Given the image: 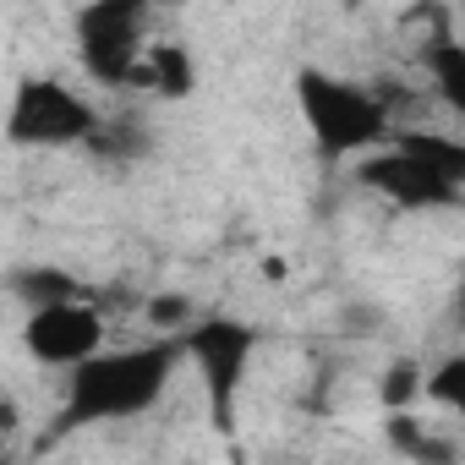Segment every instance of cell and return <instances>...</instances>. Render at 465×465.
<instances>
[{
	"instance_id": "6da1fadb",
	"label": "cell",
	"mask_w": 465,
	"mask_h": 465,
	"mask_svg": "<svg viewBox=\"0 0 465 465\" xmlns=\"http://www.w3.org/2000/svg\"><path fill=\"white\" fill-rule=\"evenodd\" d=\"M181 361H186L181 340H143V345H126V351H99L94 361H83L61 383V411L50 421V443H61L72 432H88V427L148 416L164 400Z\"/></svg>"
},
{
	"instance_id": "7a4b0ae2",
	"label": "cell",
	"mask_w": 465,
	"mask_h": 465,
	"mask_svg": "<svg viewBox=\"0 0 465 465\" xmlns=\"http://www.w3.org/2000/svg\"><path fill=\"white\" fill-rule=\"evenodd\" d=\"M291 88H296V110L323 164H361L367 153L389 148L394 115L372 83L340 77L329 66H296Z\"/></svg>"
},
{
	"instance_id": "3957f363",
	"label": "cell",
	"mask_w": 465,
	"mask_h": 465,
	"mask_svg": "<svg viewBox=\"0 0 465 465\" xmlns=\"http://www.w3.org/2000/svg\"><path fill=\"white\" fill-rule=\"evenodd\" d=\"M258 345H263L258 323L230 318V312H208L181 334V351H186V361L203 383L208 421H213L219 438H236V427H242V389H247Z\"/></svg>"
},
{
	"instance_id": "277c9868",
	"label": "cell",
	"mask_w": 465,
	"mask_h": 465,
	"mask_svg": "<svg viewBox=\"0 0 465 465\" xmlns=\"http://www.w3.org/2000/svg\"><path fill=\"white\" fill-rule=\"evenodd\" d=\"M77 66L99 88H137L148 61V6L143 0H94L72 17Z\"/></svg>"
},
{
	"instance_id": "5b68a950",
	"label": "cell",
	"mask_w": 465,
	"mask_h": 465,
	"mask_svg": "<svg viewBox=\"0 0 465 465\" xmlns=\"http://www.w3.org/2000/svg\"><path fill=\"white\" fill-rule=\"evenodd\" d=\"M104 115L94 99L66 88L61 77H23L6 110V143L12 148H88L99 137Z\"/></svg>"
},
{
	"instance_id": "8992f818",
	"label": "cell",
	"mask_w": 465,
	"mask_h": 465,
	"mask_svg": "<svg viewBox=\"0 0 465 465\" xmlns=\"http://www.w3.org/2000/svg\"><path fill=\"white\" fill-rule=\"evenodd\" d=\"M110 340V323L94 302H72V307H45V312H28L23 318V351L34 367L45 372H61L72 378L83 361H94Z\"/></svg>"
},
{
	"instance_id": "52a82bcc",
	"label": "cell",
	"mask_w": 465,
	"mask_h": 465,
	"mask_svg": "<svg viewBox=\"0 0 465 465\" xmlns=\"http://www.w3.org/2000/svg\"><path fill=\"white\" fill-rule=\"evenodd\" d=\"M356 181L372 192V197H383L389 208H400V213H438V208H460L465 203V192L460 186H449L443 175H432L427 164H416L405 148H378V153H367L361 164H356Z\"/></svg>"
},
{
	"instance_id": "ba28073f",
	"label": "cell",
	"mask_w": 465,
	"mask_h": 465,
	"mask_svg": "<svg viewBox=\"0 0 465 465\" xmlns=\"http://www.w3.org/2000/svg\"><path fill=\"white\" fill-rule=\"evenodd\" d=\"M6 291H12V302H17L23 312L94 302V291H88L72 269H61V263H23V269H12V274H6Z\"/></svg>"
},
{
	"instance_id": "9c48e42d",
	"label": "cell",
	"mask_w": 465,
	"mask_h": 465,
	"mask_svg": "<svg viewBox=\"0 0 465 465\" xmlns=\"http://www.w3.org/2000/svg\"><path fill=\"white\" fill-rule=\"evenodd\" d=\"M383 438H389V449H394L405 465H460V443H454L449 432L427 427L416 411L389 416V421H383Z\"/></svg>"
},
{
	"instance_id": "30bf717a",
	"label": "cell",
	"mask_w": 465,
	"mask_h": 465,
	"mask_svg": "<svg viewBox=\"0 0 465 465\" xmlns=\"http://www.w3.org/2000/svg\"><path fill=\"white\" fill-rule=\"evenodd\" d=\"M389 143L405 148L416 164H427L432 175H443L449 186L465 192V137H454V132H432V126H394Z\"/></svg>"
},
{
	"instance_id": "8fae6325",
	"label": "cell",
	"mask_w": 465,
	"mask_h": 465,
	"mask_svg": "<svg viewBox=\"0 0 465 465\" xmlns=\"http://www.w3.org/2000/svg\"><path fill=\"white\" fill-rule=\"evenodd\" d=\"M421 66H427V77H432L438 104H443L454 121H465V45L449 39V34H438V39L421 45Z\"/></svg>"
},
{
	"instance_id": "7c38bea8",
	"label": "cell",
	"mask_w": 465,
	"mask_h": 465,
	"mask_svg": "<svg viewBox=\"0 0 465 465\" xmlns=\"http://www.w3.org/2000/svg\"><path fill=\"white\" fill-rule=\"evenodd\" d=\"M137 88H148L159 99H192L197 94V61H192V50L186 45H153L148 61H143V83Z\"/></svg>"
},
{
	"instance_id": "4fadbf2b",
	"label": "cell",
	"mask_w": 465,
	"mask_h": 465,
	"mask_svg": "<svg viewBox=\"0 0 465 465\" xmlns=\"http://www.w3.org/2000/svg\"><path fill=\"white\" fill-rule=\"evenodd\" d=\"M427 400L438 411H449L454 421H465V345L427 367Z\"/></svg>"
},
{
	"instance_id": "5bb4252c",
	"label": "cell",
	"mask_w": 465,
	"mask_h": 465,
	"mask_svg": "<svg viewBox=\"0 0 465 465\" xmlns=\"http://www.w3.org/2000/svg\"><path fill=\"white\" fill-rule=\"evenodd\" d=\"M378 400H383V411H389V416L411 411L416 400H427V367H416L411 356H400V361L378 378Z\"/></svg>"
},
{
	"instance_id": "9a60e30c",
	"label": "cell",
	"mask_w": 465,
	"mask_h": 465,
	"mask_svg": "<svg viewBox=\"0 0 465 465\" xmlns=\"http://www.w3.org/2000/svg\"><path fill=\"white\" fill-rule=\"evenodd\" d=\"M148 143H153V137H148L143 121H104L88 148L104 153V159H137V153H148Z\"/></svg>"
},
{
	"instance_id": "2e32d148",
	"label": "cell",
	"mask_w": 465,
	"mask_h": 465,
	"mask_svg": "<svg viewBox=\"0 0 465 465\" xmlns=\"http://www.w3.org/2000/svg\"><path fill=\"white\" fill-rule=\"evenodd\" d=\"M148 323L159 329L153 340H181V334L197 323V307H192V296L164 291V296H153V302H148Z\"/></svg>"
},
{
	"instance_id": "e0dca14e",
	"label": "cell",
	"mask_w": 465,
	"mask_h": 465,
	"mask_svg": "<svg viewBox=\"0 0 465 465\" xmlns=\"http://www.w3.org/2000/svg\"><path fill=\"white\" fill-rule=\"evenodd\" d=\"M454 323L465 329V280H460V296H454Z\"/></svg>"
}]
</instances>
